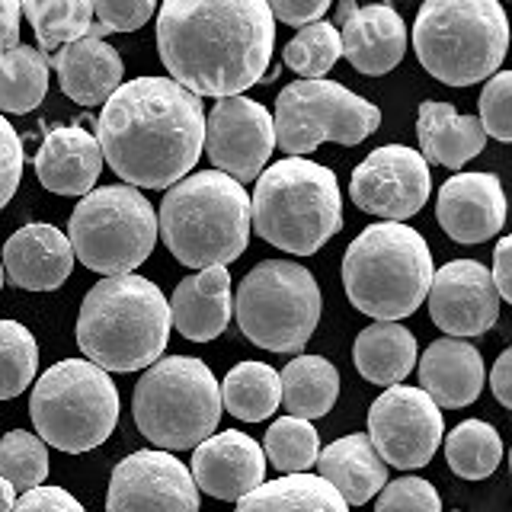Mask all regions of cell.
<instances>
[{
  "instance_id": "7bdbcfd3",
  "label": "cell",
  "mask_w": 512,
  "mask_h": 512,
  "mask_svg": "<svg viewBox=\"0 0 512 512\" xmlns=\"http://www.w3.org/2000/svg\"><path fill=\"white\" fill-rule=\"evenodd\" d=\"M10 512H87L77 503V496H71L61 487H32L26 490L20 500L13 503Z\"/></svg>"
},
{
  "instance_id": "8d00e7d4",
  "label": "cell",
  "mask_w": 512,
  "mask_h": 512,
  "mask_svg": "<svg viewBox=\"0 0 512 512\" xmlns=\"http://www.w3.org/2000/svg\"><path fill=\"white\" fill-rule=\"evenodd\" d=\"M343 48H340V29L333 23H308L298 29V36L285 45V64L304 80L311 77H324L336 61H340Z\"/></svg>"
},
{
  "instance_id": "bcb514c9",
  "label": "cell",
  "mask_w": 512,
  "mask_h": 512,
  "mask_svg": "<svg viewBox=\"0 0 512 512\" xmlns=\"http://www.w3.org/2000/svg\"><path fill=\"white\" fill-rule=\"evenodd\" d=\"M20 0H0V52L20 45Z\"/></svg>"
},
{
  "instance_id": "f35d334b",
  "label": "cell",
  "mask_w": 512,
  "mask_h": 512,
  "mask_svg": "<svg viewBox=\"0 0 512 512\" xmlns=\"http://www.w3.org/2000/svg\"><path fill=\"white\" fill-rule=\"evenodd\" d=\"M375 512H442L436 487L423 477H397L378 493Z\"/></svg>"
},
{
  "instance_id": "ffe728a7",
  "label": "cell",
  "mask_w": 512,
  "mask_h": 512,
  "mask_svg": "<svg viewBox=\"0 0 512 512\" xmlns=\"http://www.w3.org/2000/svg\"><path fill=\"white\" fill-rule=\"evenodd\" d=\"M7 279L26 292H52L64 285L74 269V250L68 234H61L55 224H26L16 231L0 253Z\"/></svg>"
},
{
  "instance_id": "8992f818",
  "label": "cell",
  "mask_w": 512,
  "mask_h": 512,
  "mask_svg": "<svg viewBox=\"0 0 512 512\" xmlns=\"http://www.w3.org/2000/svg\"><path fill=\"white\" fill-rule=\"evenodd\" d=\"M432 253L420 231L400 221L365 228L343 256V285L356 308L375 320L410 317L426 301Z\"/></svg>"
},
{
  "instance_id": "44dd1931",
  "label": "cell",
  "mask_w": 512,
  "mask_h": 512,
  "mask_svg": "<svg viewBox=\"0 0 512 512\" xmlns=\"http://www.w3.org/2000/svg\"><path fill=\"white\" fill-rule=\"evenodd\" d=\"M343 13L346 20L340 48L352 68L368 77L394 71L407 52V23L400 20V13L388 4H372L362 10L346 4Z\"/></svg>"
},
{
  "instance_id": "83f0119b",
  "label": "cell",
  "mask_w": 512,
  "mask_h": 512,
  "mask_svg": "<svg viewBox=\"0 0 512 512\" xmlns=\"http://www.w3.org/2000/svg\"><path fill=\"white\" fill-rule=\"evenodd\" d=\"M352 362L372 384H400L416 365V340L397 320H378L352 343Z\"/></svg>"
},
{
  "instance_id": "3957f363",
  "label": "cell",
  "mask_w": 512,
  "mask_h": 512,
  "mask_svg": "<svg viewBox=\"0 0 512 512\" xmlns=\"http://www.w3.org/2000/svg\"><path fill=\"white\" fill-rule=\"evenodd\" d=\"M77 346L103 372H138L160 359L170 340V304L144 276H106L77 314Z\"/></svg>"
},
{
  "instance_id": "cb8c5ba5",
  "label": "cell",
  "mask_w": 512,
  "mask_h": 512,
  "mask_svg": "<svg viewBox=\"0 0 512 512\" xmlns=\"http://www.w3.org/2000/svg\"><path fill=\"white\" fill-rule=\"evenodd\" d=\"M420 384L436 407H468L484 391V359L461 336H445L423 352Z\"/></svg>"
},
{
  "instance_id": "f1b7e54d",
  "label": "cell",
  "mask_w": 512,
  "mask_h": 512,
  "mask_svg": "<svg viewBox=\"0 0 512 512\" xmlns=\"http://www.w3.org/2000/svg\"><path fill=\"white\" fill-rule=\"evenodd\" d=\"M237 512H349V506L324 477L285 474L240 496Z\"/></svg>"
},
{
  "instance_id": "7a4b0ae2",
  "label": "cell",
  "mask_w": 512,
  "mask_h": 512,
  "mask_svg": "<svg viewBox=\"0 0 512 512\" xmlns=\"http://www.w3.org/2000/svg\"><path fill=\"white\" fill-rule=\"evenodd\" d=\"M103 160L128 186L167 189L196 167L205 144V112L196 93L170 77L119 84L96 128Z\"/></svg>"
},
{
  "instance_id": "74e56055",
  "label": "cell",
  "mask_w": 512,
  "mask_h": 512,
  "mask_svg": "<svg viewBox=\"0 0 512 512\" xmlns=\"http://www.w3.org/2000/svg\"><path fill=\"white\" fill-rule=\"evenodd\" d=\"M0 477L13 490H32L48 477V448L39 436L26 429H13L0 439Z\"/></svg>"
},
{
  "instance_id": "9a60e30c",
  "label": "cell",
  "mask_w": 512,
  "mask_h": 512,
  "mask_svg": "<svg viewBox=\"0 0 512 512\" xmlns=\"http://www.w3.org/2000/svg\"><path fill=\"white\" fill-rule=\"evenodd\" d=\"M432 192L429 164L420 151L404 144H384L352 173L349 196L362 212L384 221H404L426 205Z\"/></svg>"
},
{
  "instance_id": "d590c367",
  "label": "cell",
  "mask_w": 512,
  "mask_h": 512,
  "mask_svg": "<svg viewBox=\"0 0 512 512\" xmlns=\"http://www.w3.org/2000/svg\"><path fill=\"white\" fill-rule=\"evenodd\" d=\"M39 368V346L23 324L0 320V400L20 397Z\"/></svg>"
},
{
  "instance_id": "5b68a950",
  "label": "cell",
  "mask_w": 512,
  "mask_h": 512,
  "mask_svg": "<svg viewBox=\"0 0 512 512\" xmlns=\"http://www.w3.org/2000/svg\"><path fill=\"white\" fill-rule=\"evenodd\" d=\"M250 224L266 244L311 256L343 228L336 173L308 157H285L256 176Z\"/></svg>"
},
{
  "instance_id": "f546056e",
  "label": "cell",
  "mask_w": 512,
  "mask_h": 512,
  "mask_svg": "<svg viewBox=\"0 0 512 512\" xmlns=\"http://www.w3.org/2000/svg\"><path fill=\"white\" fill-rule=\"evenodd\" d=\"M282 404L292 416L301 420H317L327 416L340 397V372L324 356H298L279 375Z\"/></svg>"
},
{
  "instance_id": "f6af8a7d",
  "label": "cell",
  "mask_w": 512,
  "mask_h": 512,
  "mask_svg": "<svg viewBox=\"0 0 512 512\" xmlns=\"http://www.w3.org/2000/svg\"><path fill=\"white\" fill-rule=\"evenodd\" d=\"M490 279L496 285V292H500V298L503 301H512V240L509 237H503L500 244H496Z\"/></svg>"
},
{
  "instance_id": "8fae6325",
  "label": "cell",
  "mask_w": 512,
  "mask_h": 512,
  "mask_svg": "<svg viewBox=\"0 0 512 512\" xmlns=\"http://www.w3.org/2000/svg\"><path fill=\"white\" fill-rule=\"evenodd\" d=\"M74 260L100 276L135 272L154 250L157 218L135 186H103L87 192L68 224Z\"/></svg>"
},
{
  "instance_id": "7402d4cb",
  "label": "cell",
  "mask_w": 512,
  "mask_h": 512,
  "mask_svg": "<svg viewBox=\"0 0 512 512\" xmlns=\"http://www.w3.org/2000/svg\"><path fill=\"white\" fill-rule=\"evenodd\" d=\"M103 170V151L87 128L58 125L36 154L39 183L55 196H87Z\"/></svg>"
},
{
  "instance_id": "4dcf8cb0",
  "label": "cell",
  "mask_w": 512,
  "mask_h": 512,
  "mask_svg": "<svg viewBox=\"0 0 512 512\" xmlns=\"http://www.w3.org/2000/svg\"><path fill=\"white\" fill-rule=\"evenodd\" d=\"M221 407L244 423H260L272 416L282 404L279 372L266 362H240L234 365L221 384Z\"/></svg>"
},
{
  "instance_id": "484cf974",
  "label": "cell",
  "mask_w": 512,
  "mask_h": 512,
  "mask_svg": "<svg viewBox=\"0 0 512 512\" xmlns=\"http://www.w3.org/2000/svg\"><path fill=\"white\" fill-rule=\"evenodd\" d=\"M317 477H324L327 484L343 496L346 506H362L388 484V464L375 452L368 432L356 436H343L330 442L317 452Z\"/></svg>"
},
{
  "instance_id": "7c38bea8",
  "label": "cell",
  "mask_w": 512,
  "mask_h": 512,
  "mask_svg": "<svg viewBox=\"0 0 512 512\" xmlns=\"http://www.w3.org/2000/svg\"><path fill=\"white\" fill-rule=\"evenodd\" d=\"M381 112L359 93L346 90L324 77L295 80L276 100V141L285 154L304 157L314 154L320 144H359L372 132H378Z\"/></svg>"
},
{
  "instance_id": "ab89813d",
  "label": "cell",
  "mask_w": 512,
  "mask_h": 512,
  "mask_svg": "<svg viewBox=\"0 0 512 512\" xmlns=\"http://www.w3.org/2000/svg\"><path fill=\"white\" fill-rule=\"evenodd\" d=\"M480 125L496 141H512V74L496 71L480 93Z\"/></svg>"
},
{
  "instance_id": "4316f807",
  "label": "cell",
  "mask_w": 512,
  "mask_h": 512,
  "mask_svg": "<svg viewBox=\"0 0 512 512\" xmlns=\"http://www.w3.org/2000/svg\"><path fill=\"white\" fill-rule=\"evenodd\" d=\"M416 138H420V151L426 164H439L452 170L474 160L487 144V132L480 119L461 116L452 103H439V100H426L420 106Z\"/></svg>"
},
{
  "instance_id": "7dc6e473",
  "label": "cell",
  "mask_w": 512,
  "mask_h": 512,
  "mask_svg": "<svg viewBox=\"0 0 512 512\" xmlns=\"http://www.w3.org/2000/svg\"><path fill=\"white\" fill-rule=\"evenodd\" d=\"M490 391L503 407H512V349H506L503 356L496 359L490 372Z\"/></svg>"
},
{
  "instance_id": "836d02e7",
  "label": "cell",
  "mask_w": 512,
  "mask_h": 512,
  "mask_svg": "<svg viewBox=\"0 0 512 512\" xmlns=\"http://www.w3.org/2000/svg\"><path fill=\"white\" fill-rule=\"evenodd\" d=\"M448 468L464 480H484L496 471L503 458L500 432L484 420H464L445 439Z\"/></svg>"
},
{
  "instance_id": "52a82bcc",
  "label": "cell",
  "mask_w": 512,
  "mask_h": 512,
  "mask_svg": "<svg viewBox=\"0 0 512 512\" xmlns=\"http://www.w3.org/2000/svg\"><path fill=\"white\" fill-rule=\"evenodd\" d=\"M509 20L500 0H426L413 23L423 68L448 87H471L500 71Z\"/></svg>"
},
{
  "instance_id": "ee69618b",
  "label": "cell",
  "mask_w": 512,
  "mask_h": 512,
  "mask_svg": "<svg viewBox=\"0 0 512 512\" xmlns=\"http://www.w3.org/2000/svg\"><path fill=\"white\" fill-rule=\"evenodd\" d=\"M266 4L272 20H282L285 26H308L330 10L333 0H266Z\"/></svg>"
},
{
  "instance_id": "2e32d148",
  "label": "cell",
  "mask_w": 512,
  "mask_h": 512,
  "mask_svg": "<svg viewBox=\"0 0 512 512\" xmlns=\"http://www.w3.org/2000/svg\"><path fill=\"white\" fill-rule=\"evenodd\" d=\"M208 160L240 186L263 173L276 148V128L269 109L247 96H221L205 122Z\"/></svg>"
},
{
  "instance_id": "d4e9b609",
  "label": "cell",
  "mask_w": 512,
  "mask_h": 512,
  "mask_svg": "<svg viewBox=\"0 0 512 512\" xmlns=\"http://www.w3.org/2000/svg\"><path fill=\"white\" fill-rule=\"evenodd\" d=\"M55 71L64 96L80 106H103L122 84V58L100 36H84L58 48Z\"/></svg>"
},
{
  "instance_id": "ba28073f",
  "label": "cell",
  "mask_w": 512,
  "mask_h": 512,
  "mask_svg": "<svg viewBox=\"0 0 512 512\" xmlns=\"http://www.w3.org/2000/svg\"><path fill=\"white\" fill-rule=\"evenodd\" d=\"M138 432L164 452L196 448L221 420V388L202 359L170 356L148 365L132 397Z\"/></svg>"
},
{
  "instance_id": "e0dca14e",
  "label": "cell",
  "mask_w": 512,
  "mask_h": 512,
  "mask_svg": "<svg viewBox=\"0 0 512 512\" xmlns=\"http://www.w3.org/2000/svg\"><path fill=\"white\" fill-rule=\"evenodd\" d=\"M432 324L452 336H480L500 320L503 298L490 279V269L474 260H455L432 272L429 282Z\"/></svg>"
},
{
  "instance_id": "5bb4252c",
  "label": "cell",
  "mask_w": 512,
  "mask_h": 512,
  "mask_svg": "<svg viewBox=\"0 0 512 512\" xmlns=\"http://www.w3.org/2000/svg\"><path fill=\"white\" fill-rule=\"evenodd\" d=\"M106 512H199V487L180 458L141 448L112 471Z\"/></svg>"
},
{
  "instance_id": "277c9868",
  "label": "cell",
  "mask_w": 512,
  "mask_h": 512,
  "mask_svg": "<svg viewBox=\"0 0 512 512\" xmlns=\"http://www.w3.org/2000/svg\"><path fill=\"white\" fill-rule=\"evenodd\" d=\"M157 231L183 266H228L247 250L250 196L221 170L183 176L160 202Z\"/></svg>"
},
{
  "instance_id": "b9f144b4",
  "label": "cell",
  "mask_w": 512,
  "mask_h": 512,
  "mask_svg": "<svg viewBox=\"0 0 512 512\" xmlns=\"http://www.w3.org/2000/svg\"><path fill=\"white\" fill-rule=\"evenodd\" d=\"M23 176V141L16 128L0 116V208H4Z\"/></svg>"
},
{
  "instance_id": "603a6c76",
  "label": "cell",
  "mask_w": 512,
  "mask_h": 512,
  "mask_svg": "<svg viewBox=\"0 0 512 512\" xmlns=\"http://www.w3.org/2000/svg\"><path fill=\"white\" fill-rule=\"evenodd\" d=\"M170 304V327L192 343H208L231 324V276L228 266H208L176 285Z\"/></svg>"
},
{
  "instance_id": "6da1fadb",
  "label": "cell",
  "mask_w": 512,
  "mask_h": 512,
  "mask_svg": "<svg viewBox=\"0 0 512 512\" xmlns=\"http://www.w3.org/2000/svg\"><path fill=\"white\" fill-rule=\"evenodd\" d=\"M276 20L266 0H164L157 52L180 87L196 96H240L263 80Z\"/></svg>"
},
{
  "instance_id": "9c48e42d",
  "label": "cell",
  "mask_w": 512,
  "mask_h": 512,
  "mask_svg": "<svg viewBox=\"0 0 512 512\" xmlns=\"http://www.w3.org/2000/svg\"><path fill=\"white\" fill-rule=\"evenodd\" d=\"M29 416L39 439L58 452L84 455L103 445L119 423V391L90 359H64L36 381Z\"/></svg>"
},
{
  "instance_id": "4fadbf2b",
  "label": "cell",
  "mask_w": 512,
  "mask_h": 512,
  "mask_svg": "<svg viewBox=\"0 0 512 512\" xmlns=\"http://www.w3.org/2000/svg\"><path fill=\"white\" fill-rule=\"evenodd\" d=\"M445 436L442 410L423 388L391 384L368 410V439L384 464L416 471L432 461Z\"/></svg>"
},
{
  "instance_id": "ac0fdd59",
  "label": "cell",
  "mask_w": 512,
  "mask_h": 512,
  "mask_svg": "<svg viewBox=\"0 0 512 512\" xmlns=\"http://www.w3.org/2000/svg\"><path fill=\"white\" fill-rule=\"evenodd\" d=\"M436 215L458 244H484L506 224V196L493 173H455L439 189Z\"/></svg>"
},
{
  "instance_id": "1f68e13d",
  "label": "cell",
  "mask_w": 512,
  "mask_h": 512,
  "mask_svg": "<svg viewBox=\"0 0 512 512\" xmlns=\"http://www.w3.org/2000/svg\"><path fill=\"white\" fill-rule=\"evenodd\" d=\"M48 93V58L32 45L0 52V112L26 116Z\"/></svg>"
},
{
  "instance_id": "30bf717a",
  "label": "cell",
  "mask_w": 512,
  "mask_h": 512,
  "mask_svg": "<svg viewBox=\"0 0 512 512\" xmlns=\"http://www.w3.org/2000/svg\"><path fill=\"white\" fill-rule=\"evenodd\" d=\"M234 314L240 333L269 352H301L320 320V288L308 266L266 260L237 288Z\"/></svg>"
},
{
  "instance_id": "681fc988",
  "label": "cell",
  "mask_w": 512,
  "mask_h": 512,
  "mask_svg": "<svg viewBox=\"0 0 512 512\" xmlns=\"http://www.w3.org/2000/svg\"><path fill=\"white\" fill-rule=\"evenodd\" d=\"M0 285H4V266H0Z\"/></svg>"
},
{
  "instance_id": "c3c4849f",
  "label": "cell",
  "mask_w": 512,
  "mask_h": 512,
  "mask_svg": "<svg viewBox=\"0 0 512 512\" xmlns=\"http://www.w3.org/2000/svg\"><path fill=\"white\" fill-rule=\"evenodd\" d=\"M13 503H16V490L7 484L4 477H0V512H10V509H13Z\"/></svg>"
},
{
  "instance_id": "60d3db41",
  "label": "cell",
  "mask_w": 512,
  "mask_h": 512,
  "mask_svg": "<svg viewBox=\"0 0 512 512\" xmlns=\"http://www.w3.org/2000/svg\"><path fill=\"white\" fill-rule=\"evenodd\" d=\"M93 16L106 32H135L154 16L157 0H90Z\"/></svg>"
},
{
  "instance_id": "d6a6232c",
  "label": "cell",
  "mask_w": 512,
  "mask_h": 512,
  "mask_svg": "<svg viewBox=\"0 0 512 512\" xmlns=\"http://www.w3.org/2000/svg\"><path fill=\"white\" fill-rule=\"evenodd\" d=\"M20 10L36 29L42 52H58L61 45L84 39L93 29L90 0H20Z\"/></svg>"
},
{
  "instance_id": "e575fe53",
  "label": "cell",
  "mask_w": 512,
  "mask_h": 512,
  "mask_svg": "<svg viewBox=\"0 0 512 512\" xmlns=\"http://www.w3.org/2000/svg\"><path fill=\"white\" fill-rule=\"evenodd\" d=\"M320 452V436L311 420L301 416H282L269 426L263 455L279 474H308Z\"/></svg>"
},
{
  "instance_id": "d6986e66",
  "label": "cell",
  "mask_w": 512,
  "mask_h": 512,
  "mask_svg": "<svg viewBox=\"0 0 512 512\" xmlns=\"http://www.w3.org/2000/svg\"><path fill=\"white\" fill-rule=\"evenodd\" d=\"M196 487L224 503H237L240 496L263 484L266 477V455L263 448L250 439L247 432H218L196 445L189 468Z\"/></svg>"
}]
</instances>
